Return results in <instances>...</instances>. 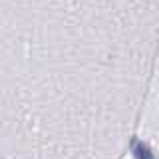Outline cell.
Listing matches in <instances>:
<instances>
[{
	"label": "cell",
	"mask_w": 159,
	"mask_h": 159,
	"mask_svg": "<svg viewBox=\"0 0 159 159\" xmlns=\"http://www.w3.org/2000/svg\"><path fill=\"white\" fill-rule=\"evenodd\" d=\"M155 60L157 0H0V155L119 159Z\"/></svg>",
	"instance_id": "6da1fadb"
}]
</instances>
